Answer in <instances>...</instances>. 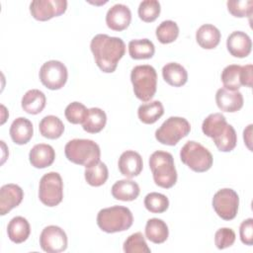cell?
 <instances>
[{"mask_svg":"<svg viewBox=\"0 0 253 253\" xmlns=\"http://www.w3.org/2000/svg\"><path fill=\"white\" fill-rule=\"evenodd\" d=\"M90 49L97 66L105 73H112L125 55L126 44L121 38L98 34L91 40Z\"/></svg>","mask_w":253,"mask_h":253,"instance_id":"obj_1","label":"cell"},{"mask_svg":"<svg viewBox=\"0 0 253 253\" xmlns=\"http://www.w3.org/2000/svg\"><path fill=\"white\" fill-rule=\"evenodd\" d=\"M149 167L155 184L161 188H172L177 182V171L171 153L154 151L149 157Z\"/></svg>","mask_w":253,"mask_h":253,"instance_id":"obj_2","label":"cell"},{"mask_svg":"<svg viewBox=\"0 0 253 253\" xmlns=\"http://www.w3.org/2000/svg\"><path fill=\"white\" fill-rule=\"evenodd\" d=\"M66 158L85 168L100 161L101 150L100 146L91 139L74 138L69 140L64 147Z\"/></svg>","mask_w":253,"mask_h":253,"instance_id":"obj_3","label":"cell"},{"mask_svg":"<svg viewBox=\"0 0 253 253\" xmlns=\"http://www.w3.org/2000/svg\"><path fill=\"white\" fill-rule=\"evenodd\" d=\"M133 222L129 209L122 206H113L101 210L97 214V224L107 233L121 232L128 229Z\"/></svg>","mask_w":253,"mask_h":253,"instance_id":"obj_4","label":"cell"},{"mask_svg":"<svg viewBox=\"0 0 253 253\" xmlns=\"http://www.w3.org/2000/svg\"><path fill=\"white\" fill-rule=\"evenodd\" d=\"M130 81L134 95L140 101L148 102L155 95L157 73L153 66L148 64L134 66L130 72Z\"/></svg>","mask_w":253,"mask_h":253,"instance_id":"obj_5","label":"cell"},{"mask_svg":"<svg viewBox=\"0 0 253 253\" xmlns=\"http://www.w3.org/2000/svg\"><path fill=\"white\" fill-rule=\"evenodd\" d=\"M181 161L195 172H206L212 166L211 153L201 143L189 140L180 150Z\"/></svg>","mask_w":253,"mask_h":253,"instance_id":"obj_6","label":"cell"},{"mask_svg":"<svg viewBox=\"0 0 253 253\" xmlns=\"http://www.w3.org/2000/svg\"><path fill=\"white\" fill-rule=\"evenodd\" d=\"M191 130L190 123L181 117L168 118L155 131V138L165 145H176Z\"/></svg>","mask_w":253,"mask_h":253,"instance_id":"obj_7","label":"cell"},{"mask_svg":"<svg viewBox=\"0 0 253 253\" xmlns=\"http://www.w3.org/2000/svg\"><path fill=\"white\" fill-rule=\"evenodd\" d=\"M39 199L47 207H55L63 199V182L57 172H48L40 180Z\"/></svg>","mask_w":253,"mask_h":253,"instance_id":"obj_8","label":"cell"},{"mask_svg":"<svg viewBox=\"0 0 253 253\" xmlns=\"http://www.w3.org/2000/svg\"><path fill=\"white\" fill-rule=\"evenodd\" d=\"M238 206L239 197L230 188L220 189L213 195L212 208L216 214L224 220H231L236 216Z\"/></svg>","mask_w":253,"mask_h":253,"instance_id":"obj_9","label":"cell"},{"mask_svg":"<svg viewBox=\"0 0 253 253\" xmlns=\"http://www.w3.org/2000/svg\"><path fill=\"white\" fill-rule=\"evenodd\" d=\"M40 80L43 86L50 90L61 89L67 81V68L58 60H48L40 69Z\"/></svg>","mask_w":253,"mask_h":253,"instance_id":"obj_10","label":"cell"},{"mask_svg":"<svg viewBox=\"0 0 253 253\" xmlns=\"http://www.w3.org/2000/svg\"><path fill=\"white\" fill-rule=\"evenodd\" d=\"M66 9V0H34L30 4V12L38 21H47L60 16Z\"/></svg>","mask_w":253,"mask_h":253,"instance_id":"obj_11","label":"cell"},{"mask_svg":"<svg viewBox=\"0 0 253 253\" xmlns=\"http://www.w3.org/2000/svg\"><path fill=\"white\" fill-rule=\"evenodd\" d=\"M41 248L47 253H59L67 248V235L56 225L44 227L40 235Z\"/></svg>","mask_w":253,"mask_h":253,"instance_id":"obj_12","label":"cell"},{"mask_svg":"<svg viewBox=\"0 0 253 253\" xmlns=\"http://www.w3.org/2000/svg\"><path fill=\"white\" fill-rule=\"evenodd\" d=\"M131 21V12L125 4H115L106 15V24L113 31L126 30Z\"/></svg>","mask_w":253,"mask_h":253,"instance_id":"obj_13","label":"cell"},{"mask_svg":"<svg viewBox=\"0 0 253 253\" xmlns=\"http://www.w3.org/2000/svg\"><path fill=\"white\" fill-rule=\"evenodd\" d=\"M24 198L22 188L16 184H6L0 189V214L5 215L18 207Z\"/></svg>","mask_w":253,"mask_h":253,"instance_id":"obj_14","label":"cell"},{"mask_svg":"<svg viewBox=\"0 0 253 253\" xmlns=\"http://www.w3.org/2000/svg\"><path fill=\"white\" fill-rule=\"evenodd\" d=\"M226 47L232 56L243 58L250 54L252 42L246 33L235 31L228 36L226 40Z\"/></svg>","mask_w":253,"mask_h":253,"instance_id":"obj_15","label":"cell"},{"mask_svg":"<svg viewBox=\"0 0 253 253\" xmlns=\"http://www.w3.org/2000/svg\"><path fill=\"white\" fill-rule=\"evenodd\" d=\"M118 166L122 175L126 178H133L138 176L142 171L143 162L138 152L134 150H126L121 154Z\"/></svg>","mask_w":253,"mask_h":253,"instance_id":"obj_16","label":"cell"},{"mask_svg":"<svg viewBox=\"0 0 253 253\" xmlns=\"http://www.w3.org/2000/svg\"><path fill=\"white\" fill-rule=\"evenodd\" d=\"M215 102L222 112L235 113L243 107V96L239 91L220 88L216 91Z\"/></svg>","mask_w":253,"mask_h":253,"instance_id":"obj_17","label":"cell"},{"mask_svg":"<svg viewBox=\"0 0 253 253\" xmlns=\"http://www.w3.org/2000/svg\"><path fill=\"white\" fill-rule=\"evenodd\" d=\"M29 159L32 166L42 169L50 166L55 159V151L49 144H36L29 153Z\"/></svg>","mask_w":253,"mask_h":253,"instance_id":"obj_18","label":"cell"},{"mask_svg":"<svg viewBox=\"0 0 253 253\" xmlns=\"http://www.w3.org/2000/svg\"><path fill=\"white\" fill-rule=\"evenodd\" d=\"M10 136L12 140L19 145L26 144L30 141L34 134L33 124L30 120L20 117L13 121L10 126Z\"/></svg>","mask_w":253,"mask_h":253,"instance_id":"obj_19","label":"cell"},{"mask_svg":"<svg viewBox=\"0 0 253 253\" xmlns=\"http://www.w3.org/2000/svg\"><path fill=\"white\" fill-rule=\"evenodd\" d=\"M139 186L136 182L124 179L117 181L112 186V196L119 201L124 202H130L135 200L139 195Z\"/></svg>","mask_w":253,"mask_h":253,"instance_id":"obj_20","label":"cell"},{"mask_svg":"<svg viewBox=\"0 0 253 253\" xmlns=\"http://www.w3.org/2000/svg\"><path fill=\"white\" fill-rule=\"evenodd\" d=\"M7 233L9 239L16 243H23L28 239L31 233V226L29 221L23 216L13 217L7 226Z\"/></svg>","mask_w":253,"mask_h":253,"instance_id":"obj_21","label":"cell"},{"mask_svg":"<svg viewBox=\"0 0 253 253\" xmlns=\"http://www.w3.org/2000/svg\"><path fill=\"white\" fill-rule=\"evenodd\" d=\"M219 30L211 24L202 25L196 32V40L199 45L205 49H212L217 46L220 41Z\"/></svg>","mask_w":253,"mask_h":253,"instance_id":"obj_22","label":"cell"},{"mask_svg":"<svg viewBox=\"0 0 253 253\" xmlns=\"http://www.w3.org/2000/svg\"><path fill=\"white\" fill-rule=\"evenodd\" d=\"M45 102V95L42 91L38 89H32L25 93L22 98L21 105L26 113L37 115L44 109Z\"/></svg>","mask_w":253,"mask_h":253,"instance_id":"obj_23","label":"cell"},{"mask_svg":"<svg viewBox=\"0 0 253 253\" xmlns=\"http://www.w3.org/2000/svg\"><path fill=\"white\" fill-rule=\"evenodd\" d=\"M162 76L166 83L174 87H181L188 80V73L184 66L177 62H169L162 68Z\"/></svg>","mask_w":253,"mask_h":253,"instance_id":"obj_24","label":"cell"},{"mask_svg":"<svg viewBox=\"0 0 253 253\" xmlns=\"http://www.w3.org/2000/svg\"><path fill=\"white\" fill-rule=\"evenodd\" d=\"M168 235L169 229L165 221L156 217L147 220L145 225V236L149 241L155 244H161L167 240Z\"/></svg>","mask_w":253,"mask_h":253,"instance_id":"obj_25","label":"cell"},{"mask_svg":"<svg viewBox=\"0 0 253 253\" xmlns=\"http://www.w3.org/2000/svg\"><path fill=\"white\" fill-rule=\"evenodd\" d=\"M227 122L225 117L221 113H213L209 115L203 122L202 130L204 134L214 139L220 135L225 127L227 126Z\"/></svg>","mask_w":253,"mask_h":253,"instance_id":"obj_26","label":"cell"},{"mask_svg":"<svg viewBox=\"0 0 253 253\" xmlns=\"http://www.w3.org/2000/svg\"><path fill=\"white\" fill-rule=\"evenodd\" d=\"M39 129L43 137L56 139L62 135L64 131V125L58 117L49 115L42 119L39 125Z\"/></svg>","mask_w":253,"mask_h":253,"instance_id":"obj_27","label":"cell"},{"mask_svg":"<svg viewBox=\"0 0 253 253\" xmlns=\"http://www.w3.org/2000/svg\"><path fill=\"white\" fill-rule=\"evenodd\" d=\"M164 114V108L160 101H152L138 107L137 116L140 122L146 125L154 124Z\"/></svg>","mask_w":253,"mask_h":253,"instance_id":"obj_28","label":"cell"},{"mask_svg":"<svg viewBox=\"0 0 253 253\" xmlns=\"http://www.w3.org/2000/svg\"><path fill=\"white\" fill-rule=\"evenodd\" d=\"M106 123V113L100 108H91L88 109V114L82 124V127L89 133H97L105 127Z\"/></svg>","mask_w":253,"mask_h":253,"instance_id":"obj_29","label":"cell"},{"mask_svg":"<svg viewBox=\"0 0 253 253\" xmlns=\"http://www.w3.org/2000/svg\"><path fill=\"white\" fill-rule=\"evenodd\" d=\"M155 46L148 39L132 40L128 42V53L133 59H148L154 55Z\"/></svg>","mask_w":253,"mask_h":253,"instance_id":"obj_30","label":"cell"},{"mask_svg":"<svg viewBox=\"0 0 253 253\" xmlns=\"http://www.w3.org/2000/svg\"><path fill=\"white\" fill-rule=\"evenodd\" d=\"M86 182L93 187H100L104 185L109 177V171L106 164L102 161L86 167L84 171Z\"/></svg>","mask_w":253,"mask_h":253,"instance_id":"obj_31","label":"cell"},{"mask_svg":"<svg viewBox=\"0 0 253 253\" xmlns=\"http://www.w3.org/2000/svg\"><path fill=\"white\" fill-rule=\"evenodd\" d=\"M241 65L230 64L223 68L221 72V82L223 88L230 91H238L241 84Z\"/></svg>","mask_w":253,"mask_h":253,"instance_id":"obj_32","label":"cell"},{"mask_svg":"<svg viewBox=\"0 0 253 253\" xmlns=\"http://www.w3.org/2000/svg\"><path fill=\"white\" fill-rule=\"evenodd\" d=\"M156 38L161 43H170L176 41L179 36V27L176 22L166 20L156 28Z\"/></svg>","mask_w":253,"mask_h":253,"instance_id":"obj_33","label":"cell"},{"mask_svg":"<svg viewBox=\"0 0 253 253\" xmlns=\"http://www.w3.org/2000/svg\"><path fill=\"white\" fill-rule=\"evenodd\" d=\"M217 149L221 152H229L233 150L237 143V134L234 127L231 125H227L224 131L212 139Z\"/></svg>","mask_w":253,"mask_h":253,"instance_id":"obj_34","label":"cell"},{"mask_svg":"<svg viewBox=\"0 0 253 253\" xmlns=\"http://www.w3.org/2000/svg\"><path fill=\"white\" fill-rule=\"evenodd\" d=\"M144 207L150 212L162 213L167 211L169 207V200L163 194L152 192L145 196Z\"/></svg>","mask_w":253,"mask_h":253,"instance_id":"obj_35","label":"cell"},{"mask_svg":"<svg viewBox=\"0 0 253 253\" xmlns=\"http://www.w3.org/2000/svg\"><path fill=\"white\" fill-rule=\"evenodd\" d=\"M123 248L126 253H150L151 251L141 232L129 235L124 242Z\"/></svg>","mask_w":253,"mask_h":253,"instance_id":"obj_36","label":"cell"},{"mask_svg":"<svg viewBox=\"0 0 253 253\" xmlns=\"http://www.w3.org/2000/svg\"><path fill=\"white\" fill-rule=\"evenodd\" d=\"M161 11L160 3L157 0H144L139 3L138 16L146 23L155 21Z\"/></svg>","mask_w":253,"mask_h":253,"instance_id":"obj_37","label":"cell"},{"mask_svg":"<svg viewBox=\"0 0 253 253\" xmlns=\"http://www.w3.org/2000/svg\"><path fill=\"white\" fill-rule=\"evenodd\" d=\"M226 5L228 12L234 17H250L253 13V0H228Z\"/></svg>","mask_w":253,"mask_h":253,"instance_id":"obj_38","label":"cell"},{"mask_svg":"<svg viewBox=\"0 0 253 253\" xmlns=\"http://www.w3.org/2000/svg\"><path fill=\"white\" fill-rule=\"evenodd\" d=\"M88 114V109L80 102L70 103L64 111L65 118L71 124H83Z\"/></svg>","mask_w":253,"mask_h":253,"instance_id":"obj_39","label":"cell"},{"mask_svg":"<svg viewBox=\"0 0 253 253\" xmlns=\"http://www.w3.org/2000/svg\"><path fill=\"white\" fill-rule=\"evenodd\" d=\"M235 232L228 227H222L216 230L214 234V244L217 249H225L233 245L235 241Z\"/></svg>","mask_w":253,"mask_h":253,"instance_id":"obj_40","label":"cell"},{"mask_svg":"<svg viewBox=\"0 0 253 253\" xmlns=\"http://www.w3.org/2000/svg\"><path fill=\"white\" fill-rule=\"evenodd\" d=\"M240 239L245 245H252L253 243V218L249 217L243 220L239 227Z\"/></svg>","mask_w":253,"mask_h":253,"instance_id":"obj_41","label":"cell"},{"mask_svg":"<svg viewBox=\"0 0 253 253\" xmlns=\"http://www.w3.org/2000/svg\"><path fill=\"white\" fill-rule=\"evenodd\" d=\"M252 64H246L241 69V84L248 88L252 87Z\"/></svg>","mask_w":253,"mask_h":253,"instance_id":"obj_42","label":"cell"},{"mask_svg":"<svg viewBox=\"0 0 253 253\" xmlns=\"http://www.w3.org/2000/svg\"><path fill=\"white\" fill-rule=\"evenodd\" d=\"M243 138L246 146L248 147L249 150H252V125L247 126V127L243 131Z\"/></svg>","mask_w":253,"mask_h":253,"instance_id":"obj_43","label":"cell"}]
</instances>
